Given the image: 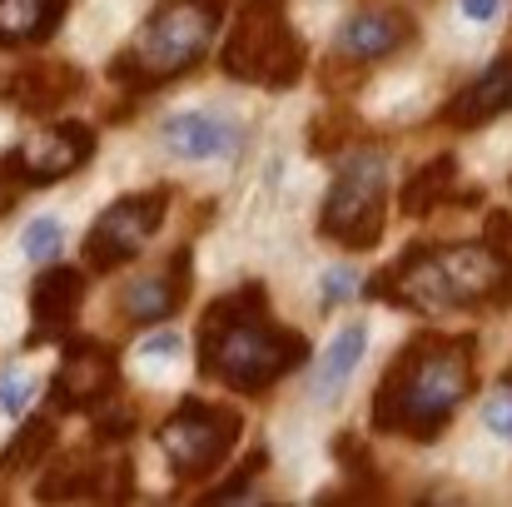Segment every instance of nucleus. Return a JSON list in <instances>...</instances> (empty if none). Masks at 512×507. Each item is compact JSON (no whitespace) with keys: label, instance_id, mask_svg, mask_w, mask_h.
<instances>
[{"label":"nucleus","instance_id":"nucleus-1","mask_svg":"<svg viewBox=\"0 0 512 507\" xmlns=\"http://www.w3.org/2000/svg\"><path fill=\"white\" fill-rule=\"evenodd\" d=\"M473 338L468 334H418L373 388V428L428 443L448 428V418L473 393Z\"/></svg>","mask_w":512,"mask_h":507},{"label":"nucleus","instance_id":"nucleus-2","mask_svg":"<svg viewBox=\"0 0 512 507\" xmlns=\"http://www.w3.org/2000/svg\"><path fill=\"white\" fill-rule=\"evenodd\" d=\"M309 363V338L269 319L264 284H244L209 304L199 324V368L234 393H264Z\"/></svg>","mask_w":512,"mask_h":507},{"label":"nucleus","instance_id":"nucleus-3","mask_svg":"<svg viewBox=\"0 0 512 507\" xmlns=\"http://www.w3.org/2000/svg\"><path fill=\"white\" fill-rule=\"evenodd\" d=\"M224 5L229 0H160V10L130 40V50L110 65V75L130 90H150V85H165L174 75L194 70L214 30L224 25Z\"/></svg>","mask_w":512,"mask_h":507},{"label":"nucleus","instance_id":"nucleus-4","mask_svg":"<svg viewBox=\"0 0 512 507\" xmlns=\"http://www.w3.org/2000/svg\"><path fill=\"white\" fill-rule=\"evenodd\" d=\"M219 65L234 80L289 90L304 75V40L294 35L284 0H239L234 30L219 50Z\"/></svg>","mask_w":512,"mask_h":507},{"label":"nucleus","instance_id":"nucleus-5","mask_svg":"<svg viewBox=\"0 0 512 507\" xmlns=\"http://www.w3.org/2000/svg\"><path fill=\"white\" fill-rule=\"evenodd\" d=\"M239 428H244V418L234 408H214V403L184 398L160 423L155 438H160V453H165L174 478L179 483H199L229 458V448L239 443Z\"/></svg>","mask_w":512,"mask_h":507},{"label":"nucleus","instance_id":"nucleus-6","mask_svg":"<svg viewBox=\"0 0 512 507\" xmlns=\"http://www.w3.org/2000/svg\"><path fill=\"white\" fill-rule=\"evenodd\" d=\"M383 204H388L383 160L358 155V160H348L339 169V179H334V189L324 199L319 229L343 249H373L383 239Z\"/></svg>","mask_w":512,"mask_h":507},{"label":"nucleus","instance_id":"nucleus-7","mask_svg":"<svg viewBox=\"0 0 512 507\" xmlns=\"http://www.w3.org/2000/svg\"><path fill=\"white\" fill-rule=\"evenodd\" d=\"M165 204H170V189H145V194L115 199L85 234V264L95 274H115L120 264H130L150 244V234L165 224Z\"/></svg>","mask_w":512,"mask_h":507},{"label":"nucleus","instance_id":"nucleus-8","mask_svg":"<svg viewBox=\"0 0 512 507\" xmlns=\"http://www.w3.org/2000/svg\"><path fill=\"white\" fill-rule=\"evenodd\" d=\"M443 299L448 309H508L512 304V259L508 249L483 244H458V249H433Z\"/></svg>","mask_w":512,"mask_h":507},{"label":"nucleus","instance_id":"nucleus-9","mask_svg":"<svg viewBox=\"0 0 512 507\" xmlns=\"http://www.w3.org/2000/svg\"><path fill=\"white\" fill-rule=\"evenodd\" d=\"M90 155H95V130L80 120H65V125L35 130L25 145H15L0 160V179L10 189H40V184H55L80 165H90Z\"/></svg>","mask_w":512,"mask_h":507},{"label":"nucleus","instance_id":"nucleus-10","mask_svg":"<svg viewBox=\"0 0 512 507\" xmlns=\"http://www.w3.org/2000/svg\"><path fill=\"white\" fill-rule=\"evenodd\" d=\"M120 383V358L110 343L100 338H75L50 378V408L55 413H80L110 398V388Z\"/></svg>","mask_w":512,"mask_h":507},{"label":"nucleus","instance_id":"nucleus-11","mask_svg":"<svg viewBox=\"0 0 512 507\" xmlns=\"http://www.w3.org/2000/svg\"><path fill=\"white\" fill-rule=\"evenodd\" d=\"M85 304V279L80 269H65V264H50L35 284H30V319H35V334L25 338V348H40L50 338H65L75 314Z\"/></svg>","mask_w":512,"mask_h":507},{"label":"nucleus","instance_id":"nucleus-12","mask_svg":"<svg viewBox=\"0 0 512 507\" xmlns=\"http://www.w3.org/2000/svg\"><path fill=\"white\" fill-rule=\"evenodd\" d=\"M413 40V15L408 10H393V5H368L358 10L353 20H343L339 30V60H388L398 55L403 45Z\"/></svg>","mask_w":512,"mask_h":507},{"label":"nucleus","instance_id":"nucleus-13","mask_svg":"<svg viewBox=\"0 0 512 507\" xmlns=\"http://www.w3.org/2000/svg\"><path fill=\"white\" fill-rule=\"evenodd\" d=\"M189 274H194V254L174 249V259L165 269H155V274H145L125 289V299H120L125 319L130 324H160V319L179 314V304L189 299Z\"/></svg>","mask_w":512,"mask_h":507},{"label":"nucleus","instance_id":"nucleus-14","mask_svg":"<svg viewBox=\"0 0 512 507\" xmlns=\"http://www.w3.org/2000/svg\"><path fill=\"white\" fill-rule=\"evenodd\" d=\"M85 90V75L75 70V65H65V60H35V65H25L15 80H10V90H5V100L15 105V110H25V115H55L65 100H75Z\"/></svg>","mask_w":512,"mask_h":507},{"label":"nucleus","instance_id":"nucleus-15","mask_svg":"<svg viewBox=\"0 0 512 507\" xmlns=\"http://www.w3.org/2000/svg\"><path fill=\"white\" fill-rule=\"evenodd\" d=\"M508 110H512V60H498V65H488L468 90H458V95L443 105V125H448V130H478V125L508 115Z\"/></svg>","mask_w":512,"mask_h":507},{"label":"nucleus","instance_id":"nucleus-16","mask_svg":"<svg viewBox=\"0 0 512 507\" xmlns=\"http://www.w3.org/2000/svg\"><path fill=\"white\" fill-rule=\"evenodd\" d=\"M165 150L179 160H214V155H234L239 150V130L219 115H204V110H184L170 115L165 130H160Z\"/></svg>","mask_w":512,"mask_h":507},{"label":"nucleus","instance_id":"nucleus-17","mask_svg":"<svg viewBox=\"0 0 512 507\" xmlns=\"http://www.w3.org/2000/svg\"><path fill=\"white\" fill-rule=\"evenodd\" d=\"M70 0H0V45H40L65 20Z\"/></svg>","mask_w":512,"mask_h":507},{"label":"nucleus","instance_id":"nucleus-18","mask_svg":"<svg viewBox=\"0 0 512 507\" xmlns=\"http://www.w3.org/2000/svg\"><path fill=\"white\" fill-rule=\"evenodd\" d=\"M105 478H110V463H100V458H90V453H75V458H65V463L35 488V498H40V503L105 498Z\"/></svg>","mask_w":512,"mask_h":507},{"label":"nucleus","instance_id":"nucleus-19","mask_svg":"<svg viewBox=\"0 0 512 507\" xmlns=\"http://www.w3.org/2000/svg\"><path fill=\"white\" fill-rule=\"evenodd\" d=\"M363 348H368V329H363V324H348V329L329 343V353L319 358V368L309 373V393H314V398H334V393H343V383L353 378Z\"/></svg>","mask_w":512,"mask_h":507},{"label":"nucleus","instance_id":"nucleus-20","mask_svg":"<svg viewBox=\"0 0 512 507\" xmlns=\"http://www.w3.org/2000/svg\"><path fill=\"white\" fill-rule=\"evenodd\" d=\"M453 184H458V165H453V155H438L433 165H423L408 184H403V214H413V219L433 214L438 204H448V199H453Z\"/></svg>","mask_w":512,"mask_h":507},{"label":"nucleus","instance_id":"nucleus-21","mask_svg":"<svg viewBox=\"0 0 512 507\" xmlns=\"http://www.w3.org/2000/svg\"><path fill=\"white\" fill-rule=\"evenodd\" d=\"M55 448V423L50 418H25V428L10 438V448L0 453V473H25L35 468L45 453Z\"/></svg>","mask_w":512,"mask_h":507},{"label":"nucleus","instance_id":"nucleus-22","mask_svg":"<svg viewBox=\"0 0 512 507\" xmlns=\"http://www.w3.org/2000/svg\"><path fill=\"white\" fill-rule=\"evenodd\" d=\"M264 473H269V448H254V453L224 478V488H214L204 503H239V498H249V488H254Z\"/></svg>","mask_w":512,"mask_h":507},{"label":"nucleus","instance_id":"nucleus-23","mask_svg":"<svg viewBox=\"0 0 512 507\" xmlns=\"http://www.w3.org/2000/svg\"><path fill=\"white\" fill-rule=\"evenodd\" d=\"M60 244H65V229H60L55 219H30L25 234H20V249H25V259H35V264H50V259L60 254Z\"/></svg>","mask_w":512,"mask_h":507},{"label":"nucleus","instance_id":"nucleus-24","mask_svg":"<svg viewBox=\"0 0 512 507\" xmlns=\"http://www.w3.org/2000/svg\"><path fill=\"white\" fill-rule=\"evenodd\" d=\"M334 458L353 473V483H358V488H383V478H378V468H373L368 448H363L353 433H339V438H334Z\"/></svg>","mask_w":512,"mask_h":507},{"label":"nucleus","instance_id":"nucleus-25","mask_svg":"<svg viewBox=\"0 0 512 507\" xmlns=\"http://www.w3.org/2000/svg\"><path fill=\"white\" fill-rule=\"evenodd\" d=\"M30 398H35V378L30 373H0V413L20 418L30 408Z\"/></svg>","mask_w":512,"mask_h":507},{"label":"nucleus","instance_id":"nucleus-26","mask_svg":"<svg viewBox=\"0 0 512 507\" xmlns=\"http://www.w3.org/2000/svg\"><path fill=\"white\" fill-rule=\"evenodd\" d=\"M483 418H488V428H493L498 438H512V383H503V388L488 398Z\"/></svg>","mask_w":512,"mask_h":507},{"label":"nucleus","instance_id":"nucleus-27","mask_svg":"<svg viewBox=\"0 0 512 507\" xmlns=\"http://www.w3.org/2000/svg\"><path fill=\"white\" fill-rule=\"evenodd\" d=\"M135 433V413L130 408H115V413H105L100 423H95V438L100 443H120V438H130Z\"/></svg>","mask_w":512,"mask_h":507},{"label":"nucleus","instance_id":"nucleus-28","mask_svg":"<svg viewBox=\"0 0 512 507\" xmlns=\"http://www.w3.org/2000/svg\"><path fill=\"white\" fill-rule=\"evenodd\" d=\"M353 284H358V274H353V269H329V274H324V309H334L339 299H348V294H353Z\"/></svg>","mask_w":512,"mask_h":507},{"label":"nucleus","instance_id":"nucleus-29","mask_svg":"<svg viewBox=\"0 0 512 507\" xmlns=\"http://www.w3.org/2000/svg\"><path fill=\"white\" fill-rule=\"evenodd\" d=\"M488 244H493V249H508L512 244V214L508 209H493V214H488Z\"/></svg>","mask_w":512,"mask_h":507},{"label":"nucleus","instance_id":"nucleus-30","mask_svg":"<svg viewBox=\"0 0 512 507\" xmlns=\"http://www.w3.org/2000/svg\"><path fill=\"white\" fill-rule=\"evenodd\" d=\"M170 353H179V334H155L140 343V358H170Z\"/></svg>","mask_w":512,"mask_h":507},{"label":"nucleus","instance_id":"nucleus-31","mask_svg":"<svg viewBox=\"0 0 512 507\" xmlns=\"http://www.w3.org/2000/svg\"><path fill=\"white\" fill-rule=\"evenodd\" d=\"M498 5H503V0H463V15L483 25V20H493V15H498Z\"/></svg>","mask_w":512,"mask_h":507}]
</instances>
